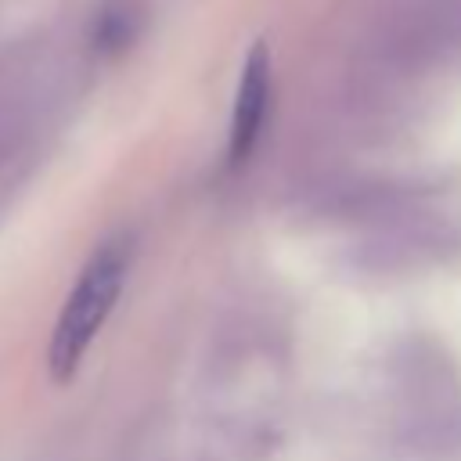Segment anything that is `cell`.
Segmentation results:
<instances>
[{
  "label": "cell",
  "instance_id": "2",
  "mask_svg": "<svg viewBox=\"0 0 461 461\" xmlns=\"http://www.w3.org/2000/svg\"><path fill=\"white\" fill-rule=\"evenodd\" d=\"M267 108H270V50L263 40H256L245 54L238 94H234V112L227 126V166L230 169L245 166L249 155L256 151L263 122H267Z\"/></svg>",
  "mask_w": 461,
  "mask_h": 461
},
{
  "label": "cell",
  "instance_id": "1",
  "mask_svg": "<svg viewBox=\"0 0 461 461\" xmlns=\"http://www.w3.org/2000/svg\"><path fill=\"white\" fill-rule=\"evenodd\" d=\"M130 259H133V238L130 234H115L108 241H101L94 249V256L83 263L47 346V367L54 382H68L79 367V360L86 357L90 342L97 339L101 324L108 321V313L115 310L126 274H130Z\"/></svg>",
  "mask_w": 461,
  "mask_h": 461
},
{
  "label": "cell",
  "instance_id": "3",
  "mask_svg": "<svg viewBox=\"0 0 461 461\" xmlns=\"http://www.w3.org/2000/svg\"><path fill=\"white\" fill-rule=\"evenodd\" d=\"M130 40V14L126 11H104L97 22V47H119Z\"/></svg>",
  "mask_w": 461,
  "mask_h": 461
}]
</instances>
